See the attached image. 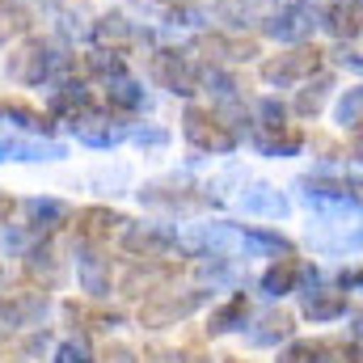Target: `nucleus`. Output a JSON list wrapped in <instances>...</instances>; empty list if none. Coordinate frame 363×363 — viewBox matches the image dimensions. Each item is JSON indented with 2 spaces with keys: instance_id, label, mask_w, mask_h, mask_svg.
Instances as JSON below:
<instances>
[{
  "instance_id": "nucleus-1",
  "label": "nucleus",
  "mask_w": 363,
  "mask_h": 363,
  "mask_svg": "<svg viewBox=\"0 0 363 363\" xmlns=\"http://www.w3.org/2000/svg\"><path fill=\"white\" fill-rule=\"evenodd\" d=\"M9 77L17 85H55V81H68L72 77V60L60 55L51 43L43 38H26L13 55H9Z\"/></svg>"
},
{
  "instance_id": "nucleus-2",
  "label": "nucleus",
  "mask_w": 363,
  "mask_h": 363,
  "mask_svg": "<svg viewBox=\"0 0 363 363\" xmlns=\"http://www.w3.org/2000/svg\"><path fill=\"white\" fill-rule=\"evenodd\" d=\"M207 287H169V291H152L144 304H140V313H135V321H140V330H169V325H182L186 317H194L203 304H207Z\"/></svg>"
},
{
  "instance_id": "nucleus-3",
  "label": "nucleus",
  "mask_w": 363,
  "mask_h": 363,
  "mask_svg": "<svg viewBox=\"0 0 363 363\" xmlns=\"http://www.w3.org/2000/svg\"><path fill=\"white\" fill-rule=\"evenodd\" d=\"M118 245H123L131 258H140V262H161V258H169L182 245V237H178V228L157 224V220H123Z\"/></svg>"
},
{
  "instance_id": "nucleus-4",
  "label": "nucleus",
  "mask_w": 363,
  "mask_h": 363,
  "mask_svg": "<svg viewBox=\"0 0 363 363\" xmlns=\"http://www.w3.org/2000/svg\"><path fill=\"white\" fill-rule=\"evenodd\" d=\"M182 135H186L190 148L211 152V157H228V152H237V144H241V140L224 127V118H220L216 110H207V106H186V110H182Z\"/></svg>"
},
{
  "instance_id": "nucleus-5",
  "label": "nucleus",
  "mask_w": 363,
  "mask_h": 363,
  "mask_svg": "<svg viewBox=\"0 0 363 363\" xmlns=\"http://www.w3.org/2000/svg\"><path fill=\"white\" fill-rule=\"evenodd\" d=\"M68 131H72L77 144H85V148H114V144H123V140L131 135V127L123 123V114L97 110V106L72 114V118H68Z\"/></svg>"
},
{
  "instance_id": "nucleus-6",
  "label": "nucleus",
  "mask_w": 363,
  "mask_h": 363,
  "mask_svg": "<svg viewBox=\"0 0 363 363\" xmlns=\"http://www.w3.org/2000/svg\"><path fill=\"white\" fill-rule=\"evenodd\" d=\"M317 68H321V51H317V47H308V43H296L291 51L271 55V60L262 64V81H267V85H279V89H287V85L308 81Z\"/></svg>"
},
{
  "instance_id": "nucleus-7",
  "label": "nucleus",
  "mask_w": 363,
  "mask_h": 363,
  "mask_svg": "<svg viewBox=\"0 0 363 363\" xmlns=\"http://www.w3.org/2000/svg\"><path fill=\"white\" fill-rule=\"evenodd\" d=\"M152 77L161 89H169L174 97H194L199 93V64L190 60V51L165 47L152 55Z\"/></svg>"
},
{
  "instance_id": "nucleus-8",
  "label": "nucleus",
  "mask_w": 363,
  "mask_h": 363,
  "mask_svg": "<svg viewBox=\"0 0 363 363\" xmlns=\"http://www.w3.org/2000/svg\"><path fill=\"white\" fill-rule=\"evenodd\" d=\"M300 194L313 207H359V178H330V174H308L296 182Z\"/></svg>"
},
{
  "instance_id": "nucleus-9",
  "label": "nucleus",
  "mask_w": 363,
  "mask_h": 363,
  "mask_svg": "<svg viewBox=\"0 0 363 363\" xmlns=\"http://www.w3.org/2000/svg\"><path fill=\"white\" fill-rule=\"evenodd\" d=\"M313 30H317V13H313L308 4H287V9H279V13H271V17L262 21V34L274 38V43H283V47L308 43Z\"/></svg>"
},
{
  "instance_id": "nucleus-10",
  "label": "nucleus",
  "mask_w": 363,
  "mask_h": 363,
  "mask_svg": "<svg viewBox=\"0 0 363 363\" xmlns=\"http://www.w3.org/2000/svg\"><path fill=\"white\" fill-rule=\"evenodd\" d=\"M43 313H47V291H43V287H21V291L0 296V330L34 325Z\"/></svg>"
},
{
  "instance_id": "nucleus-11",
  "label": "nucleus",
  "mask_w": 363,
  "mask_h": 363,
  "mask_svg": "<svg viewBox=\"0 0 363 363\" xmlns=\"http://www.w3.org/2000/svg\"><path fill=\"white\" fill-rule=\"evenodd\" d=\"M77 283H81V291H89L93 300L110 296L114 274H110V258L101 254V245H89V241L77 245Z\"/></svg>"
},
{
  "instance_id": "nucleus-12",
  "label": "nucleus",
  "mask_w": 363,
  "mask_h": 363,
  "mask_svg": "<svg viewBox=\"0 0 363 363\" xmlns=\"http://www.w3.org/2000/svg\"><path fill=\"white\" fill-rule=\"evenodd\" d=\"M21 211H26V228L34 233V237H51L55 228H64L68 220H72V207L64 203V199H26L21 203Z\"/></svg>"
},
{
  "instance_id": "nucleus-13",
  "label": "nucleus",
  "mask_w": 363,
  "mask_h": 363,
  "mask_svg": "<svg viewBox=\"0 0 363 363\" xmlns=\"http://www.w3.org/2000/svg\"><path fill=\"white\" fill-rule=\"evenodd\" d=\"M68 148L51 135L38 140H17V135H0V161H64Z\"/></svg>"
},
{
  "instance_id": "nucleus-14",
  "label": "nucleus",
  "mask_w": 363,
  "mask_h": 363,
  "mask_svg": "<svg viewBox=\"0 0 363 363\" xmlns=\"http://www.w3.org/2000/svg\"><path fill=\"white\" fill-rule=\"evenodd\" d=\"M287 338H296V317H291L287 308H271V313H262V317L250 325V347L279 351Z\"/></svg>"
},
{
  "instance_id": "nucleus-15",
  "label": "nucleus",
  "mask_w": 363,
  "mask_h": 363,
  "mask_svg": "<svg viewBox=\"0 0 363 363\" xmlns=\"http://www.w3.org/2000/svg\"><path fill=\"white\" fill-rule=\"evenodd\" d=\"M118 228H123V216L114 207H81L77 211V237L89 245H106L110 237H118Z\"/></svg>"
},
{
  "instance_id": "nucleus-16",
  "label": "nucleus",
  "mask_w": 363,
  "mask_h": 363,
  "mask_svg": "<svg viewBox=\"0 0 363 363\" xmlns=\"http://www.w3.org/2000/svg\"><path fill=\"white\" fill-rule=\"evenodd\" d=\"M300 296H304V317H308V321H317V325L347 317V291H338V287L317 283V287H304Z\"/></svg>"
},
{
  "instance_id": "nucleus-17",
  "label": "nucleus",
  "mask_w": 363,
  "mask_h": 363,
  "mask_svg": "<svg viewBox=\"0 0 363 363\" xmlns=\"http://www.w3.org/2000/svg\"><path fill=\"white\" fill-rule=\"evenodd\" d=\"M237 245L250 258H296V245L274 228H237Z\"/></svg>"
},
{
  "instance_id": "nucleus-18",
  "label": "nucleus",
  "mask_w": 363,
  "mask_h": 363,
  "mask_svg": "<svg viewBox=\"0 0 363 363\" xmlns=\"http://www.w3.org/2000/svg\"><path fill=\"white\" fill-rule=\"evenodd\" d=\"M241 207H245V216H254V220H287V211H291L287 194H283L279 186H267V182L250 186V190L241 194Z\"/></svg>"
},
{
  "instance_id": "nucleus-19",
  "label": "nucleus",
  "mask_w": 363,
  "mask_h": 363,
  "mask_svg": "<svg viewBox=\"0 0 363 363\" xmlns=\"http://www.w3.org/2000/svg\"><path fill=\"white\" fill-rule=\"evenodd\" d=\"M89 106H93V93L85 89V81H77V77L55 81L51 93H47V110H51L55 118H72V114H81V110H89Z\"/></svg>"
},
{
  "instance_id": "nucleus-20",
  "label": "nucleus",
  "mask_w": 363,
  "mask_h": 363,
  "mask_svg": "<svg viewBox=\"0 0 363 363\" xmlns=\"http://www.w3.org/2000/svg\"><path fill=\"white\" fill-rule=\"evenodd\" d=\"M254 131V148L271 161H287V157H300L304 148V135L296 127H279V131H262V127H250Z\"/></svg>"
},
{
  "instance_id": "nucleus-21",
  "label": "nucleus",
  "mask_w": 363,
  "mask_h": 363,
  "mask_svg": "<svg viewBox=\"0 0 363 363\" xmlns=\"http://www.w3.org/2000/svg\"><path fill=\"white\" fill-rule=\"evenodd\" d=\"M106 106L114 110V114H135V110H144L148 106V89L135 81V77H114V81H106Z\"/></svg>"
},
{
  "instance_id": "nucleus-22",
  "label": "nucleus",
  "mask_w": 363,
  "mask_h": 363,
  "mask_svg": "<svg viewBox=\"0 0 363 363\" xmlns=\"http://www.w3.org/2000/svg\"><path fill=\"white\" fill-rule=\"evenodd\" d=\"M250 325V300L245 296H228L220 308H211V317H207V334L211 338H224V334H237V330H245Z\"/></svg>"
},
{
  "instance_id": "nucleus-23",
  "label": "nucleus",
  "mask_w": 363,
  "mask_h": 363,
  "mask_svg": "<svg viewBox=\"0 0 363 363\" xmlns=\"http://www.w3.org/2000/svg\"><path fill=\"white\" fill-rule=\"evenodd\" d=\"M317 26L325 34H334L338 43H355L359 38V4H330L325 13H317Z\"/></svg>"
},
{
  "instance_id": "nucleus-24",
  "label": "nucleus",
  "mask_w": 363,
  "mask_h": 363,
  "mask_svg": "<svg viewBox=\"0 0 363 363\" xmlns=\"http://www.w3.org/2000/svg\"><path fill=\"white\" fill-rule=\"evenodd\" d=\"M330 89H334V77L330 72H313L308 81H300V93H296V114L300 118H317L321 114V106H325V97H330Z\"/></svg>"
},
{
  "instance_id": "nucleus-25",
  "label": "nucleus",
  "mask_w": 363,
  "mask_h": 363,
  "mask_svg": "<svg viewBox=\"0 0 363 363\" xmlns=\"http://www.w3.org/2000/svg\"><path fill=\"white\" fill-rule=\"evenodd\" d=\"M199 89L211 93V101H216V106L241 101V81H237L228 68H220V64H207V68H199Z\"/></svg>"
},
{
  "instance_id": "nucleus-26",
  "label": "nucleus",
  "mask_w": 363,
  "mask_h": 363,
  "mask_svg": "<svg viewBox=\"0 0 363 363\" xmlns=\"http://www.w3.org/2000/svg\"><path fill=\"white\" fill-rule=\"evenodd\" d=\"M296 274H300V262H291V258H274L271 267L258 274V287H262V296L283 300V296L296 291Z\"/></svg>"
},
{
  "instance_id": "nucleus-27",
  "label": "nucleus",
  "mask_w": 363,
  "mask_h": 363,
  "mask_svg": "<svg viewBox=\"0 0 363 363\" xmlns=\"http://www.w3.org/2000/svg\"><path fill=\"white\" fill-rule=\"evenodd\" d=\"M93 38H97L101 47H123V43L135 38V26H131L123 13H106V17L93 21Z\"/></svg>"
},
{
  "instance_id": "nucleus-28",
  "label": "nucleus",
  "mask_w": 363,
  "mask_h": 363,
  "mask_svg": "<svg viewBox=\"0 0 363 363\" xmlns=\"http://www.w3.org/2000/svg\"><path fill=\"white\" fill-rule=\"evenodd\" d=\"M85 68H89V77H97L106 85V81H114V77L127 72V60L118 55V47H97V51L85 55Z\"/></svg>"
},
{
  "instance_id": "nucleus-29",
  "label": "nucleus",
  "mask_w": 363,
  "mask_h": 363,
  "mask_svg": "<svg viewBox=\"0 0 363 363\" xmlns=\"http://www.w3.org/2000/svg\"><path fill=\"white\" fill-rule=\"evenodd\" d=\"M0 118H13L21 131H34V135H51V131H55V123H51L47 114L30 110V106H21V101H9V106H0Z\"/></svg>"
},
{
  "instance_id": "nucleus-30",
  "label": "nucleus",
  "mask_w": 363,
  "mask_h": 363,
  "mask_svg": "<svg viewBox=\"0 0 363 363\" xmlns=\"http://www.w3.org/2000/svg\"><path fill=\"white\" fill-rule=\"evenodd\" d=\"M334 118H338V127H342V131H359V123H363V89H359V85H351V89L338 97Z\"/></svg>"
},
{
  "instance_id": "nucleus-31",
  "label": "nucleus",
  "mask_w": 363,
  "mask_h": 363,
  "mask_svg": "<svg viewBox=\"0 0 363 363\" xmlns=\"http://www.w3.org/2000/svg\"><path fill=\"white\" fill-rule=\"evenodd\" d=\"M254 127H262V131H279V127H291V123H287V106H283L279 97H262V101L254 106Z\"/></svg>"
},
{
  "instance_id": "nucleus-32",
  "label": "nucleus",
  "mask_w": 363,
  "mask_h": 363,
  "mask_svg": "<svg viewBox=\"0 0 363 363\" xmlns=\"http://www.w3.org/2000/svg\"><path fill=\"white\" fill-rule=\"evenodd\" d=\"M321 351H325L321 342H308V338H287L274 363H317V359H321Z\"/></svg>"
},
{
  "instance_id": "nucleus-33",
  "label": "nucleus",
  "mask_w": 363,
  "mask_h": 363,
  "mask_svg": "<svg viewBox=\"0 0 363 363\" xmlns=\"http://www.w3.org/2000/svg\"><path fill=\"white\" fill-rule=\"evenodd\" d=\"M55 363H97L89 351V342L85 338H64L60 347H55Z\"/></svg>"
},
{
  "instance_id": "nucleus-34",
  "label": "nucleus",
  "mask_w": 363,
  "mask_h": 363,
  "mask_svg": "<svg viewBox=\"0 0 363 363\" xmlns=\"http://www.w3.org/2000/svg\"><path fill=\"white\" fill-rule=\"evenodd\" d=\"M21 30H26V13H21V9H9V4H0V43L17 38Z\"/></svg>"
},
{
  "instance_id": "nucleus-35",
  "label": "nucleus",
  "mask_w": 363,
  "mask_h": 363,
  "mask_svg": "<svg viewBox=\"0 0 363 363\" xmlns=\"http://www.w3.org/2000/svg\"><path fill=\"white\" fill-rule=\"evenodd\" d=\"M127 140H135L140 148H161V144H169V131H161V127H131Z\"/></svg>"
},
{
  "instance_id": "nucleus-36",
  "label": "nucleus",
  "mask_w": 363,
  "mask_h": 363,
  "mask_svg": "<svg viewBox=\"0 0 363 363\" xmlns=\"http://www.w3.org/2000/svg\"><path fill=\"white\" fill-rule=\"evenodd\" d=\"M334 64H338V68H351V72H359V68H363L359 47H355V43H338V51H334Z\"/></svg>"
},
{
  "instance_id": "nucleus-37",
  "label": "nucleus",
  "mask_w": 363,
  "mask_h": 363,
  "mask_svg": "<svg viewBox=\"0 0 363 363\" xmlns=\"http://www.w3.org/2000/svg\"><path fill=\"white\" fill-rule=\"evenodd\" d=\"M93 359H97V363H135V351L114 342V347H106V351H101V355H93Z\"/></svg>"
},
{
  "instance_id": "nucleus-38",
  "label": "nucleus",
  "mask_w": 363,
  "mask_h": 363,
  "mask_svg": "<svg viewBox=\"0 0 363 363\" xmlns=\"http://www.w3.org/2000/svg\"><path fill=\"white\" fill-rule=\"evenodd\" d=\"M47 342H51V334H47V330H34V334L21 342V355H38V351H47Z\"/></svg>"
},
{
  "instance_id": "nucleus-39",
  "label": "nucleus",
  "mask_w": 363,
  "mask_h": 363,
  "mask_svg": "<svg viewBox=\"0 0 363 363\" xmlns=\"http://www.w3.org/2000/svg\"><path fill=\"white\" fill-rule=\"evenodd\" d=\"M338 291H359V271L351 267V271H342V279H338Z\"/></svg>"
},
{
  "instance_id": "nucleus-40",
  "label": "nucleus",
  "mask_w": 363,
  "mask_h": 363,
  "mask_svg": "<svg viewBox=\"0 0 363 363\" xmlns=\"http://www.w3.org/2000/svg\"><path fill=\"white\" fill-rule=\"evenodd\" d=\"M13 207H17V203H13V194H9V190H0V224L13 216Z\"/></svg>"
},
{
  "instance_id": "nucleus-41",
  "label": "nucleus",
  "mask_w": 363,
  "mask_h": 363,
  "mask_svg": "<svg viewBox=\"0 0 363 363\" xmlns=\"http://www.w3.org/2000/svg\"><path fill=\"white\" fill-rule=\"evenodd\" d=\"M330 4H359V0H330Z\"/></svg>"
}]
</instances>
